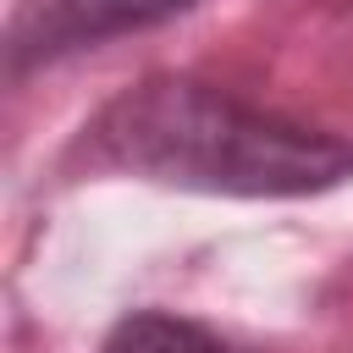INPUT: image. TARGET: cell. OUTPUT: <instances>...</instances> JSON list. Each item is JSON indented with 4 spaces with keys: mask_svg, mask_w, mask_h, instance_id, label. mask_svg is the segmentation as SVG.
<instances>
[{
    "mask_svg": "<svg viewBox=\"0 0 353 353\" xmlns=\"http://www.w3.org/2000/svg\"><path fill=\"white\" fill-rule=\"evenodd\" d=\"M66 165L210 199H314L353 182V138L199 72H143L77 127Z\"/></svg>",
    "mask_w": 353,
    "mask_h": 353,
    "instance_id": "1",
    "label": "cell"
},
{
    "mask_svg": "<svg viewBox=\"0 0 353 353\" xmlns=\"http://www.w3.org/2000/svg\"><path fill=\"white\" fill-rule=\"evenodd\" d=\"M204 0H17L6 17V77L22 83L44 66H61L72 55H88L110 39L165 28Z\"/></svg>",
    "mask_w": 353,
    "mask_h": 353,
    "instance_id": "2",
    "label": "cell"
},
{
    "mask_svg": "<svg viewBox=\"0 0 353 353\" xmlns=\"http://www.w3.org/2000/svg\"><path fill=\"white\" fill-rule=\"evenodd\" d=\"M99 353H248V347L226 342L221 331H210V325L193 320V314H171V309H127V314L105 331Z\"/></svg>",
    "mask_w": 353,
    "mask_h": 353,
    "instance_id": "3",
    "label": "cell"
}]
</instances>
